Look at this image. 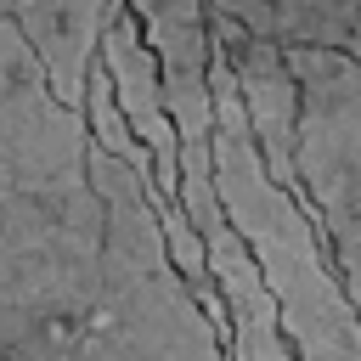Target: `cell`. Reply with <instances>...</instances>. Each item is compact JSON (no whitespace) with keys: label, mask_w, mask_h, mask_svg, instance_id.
Segmentation results:
<instances>
[{"label":"cell","mask_w":361,"mask_h":361,"mask_svg":"<svg viewBox=\"0 0 361 361\" xmlns=\"http://www.w3.org/2000/svg\"><path fill=\"white\" fill-rule=\"evenodd\" d=\"M90 124L0 11V361H73L102 299Z\"/></svg>","instance_id":"obj_1"},{"label":"cell","mask_w":361,"mask_h":361,"mask_svg":"<svg viewBox=\"0 0 361 361\" xmlns=\"http://www.w3.org/2000/svg\"><path fill=\"white\" fill-rule=\"evenodd\" d=\"M209 85H214V192L226 203V220L259 259L293 361H361V310L305 197L271 180L220 45L209 62Z\"/></svg>","instance_id":"obj_2"},{"label":"cell","mask_w":361,"mask_h":361,"mask_svg":"<svg viewBox=\"0 0 361 361\" xmlns=\"http://www.w3.org/2000/svg\"><path fill=\"white\" fill-rule=\"evenodd\" d=\"M299 73V186L361 310V56L288 51Z\"/></svg>","instance_id":"obj_3"},{"label":"cell","mask_w":361,"mask_h":361,"mask_svg":"<svg viewBox=\"0 0 361 361\" xmlns=\"http://www.w3.org/2000/svg\"><path fill=\"white\" fill-rule=\"evenodd\" d=\"M209 28L237 79V96H243V113H248V130L259 141L271 180L288 186L293 197H305V186H299V73H293L288 45L259 39L231 17H209Z\"/></svg>","instance_id":"obj_4"},{"label":"cell","mask_w":361,"mask_h":361,"mask_svg":"<svg viewBox=\"0 0 361 361\" xmlns=\"http://www.w3.org/2000/svg\"><path fill=\"white\" fill-rule=\"evenodd\" d=\"M141 39L158 56V79H164V107L175 118L180 152H214V85H209V62H214V28H209V6L203 0H130Z\"/></svg>","instance_id":"obj_5"},{"label":"cell","mask_w":361,"mask_h":361,"mask_svg":"<svg viewBox=\"0 0 361 361\" xmlns=\"http://www.w3.org/2000/svg\"><path fill=\"white\" fill-rule=\"evenodd\" d=\"M96 62L113 79V102L124 113V124L135 130V141L152 152V197H180V135L175 118L164 107V79H158V56L141 39V23L124 6L107 11L102 39H96Z\"/></svg>","instance_id":"obj_6"},{"label":"cell","mask_w":361,"mask_h":361,"mask_svg":"<svg viewBox=\"0 0 361 361\" xmlns=\"http://www.w3.org/2000/svg\"><path fill=\"white\" fill-rule=\"evenodd\" d=\"M113 6L124 0H0V11L23 28L34 56L45 62L51 90L79 113H85V73L96 62V39Z\"/></svg>","instance_id":"obj_7"},{"label":"cell","mask_w":361,"mask_h":361,"mask_svg":"<svg viewBox=\"0 0 361 361\" xmlns=\"http://www.w3.org/2000/svg\"><path fill=\"white\" fill-rule=\"evenodd\" d=\"M209 17H231L259 39L288 51H355L361 56V0H203Z\"/></svg>","instance_id":"obj_8"},{"label":"cell","mask_w":361,"mask_h":361,"mask_svg":"<svg viewBox=\"0 0 361 361\" xmlns=\"http://www.w3.org/2000/svg\"><path fill=\"white\" fill-rule=\"evenodd\" d=\"M85 124H90V141H96V147H107L113 158H124L135 175L152 180V152H147V147L135 141V130L124 124V113H118V102H113V79H107L102 62H90V73H85Z\"/></svg>","instance_id":"obj_9"},{"label":"cell","mask_w":361,"mask_h":361,"mask_svg":"<svg viewBox=\"0 0 361 361\" xmlns=\"http://www.w3.org/2000/svg\"><path fill=\"white\" fill-rule=\"evenodd\" d=\"M226 361H231V355H226Z\"/></svg>","instance_id":"obj_10"}]
</instances>
